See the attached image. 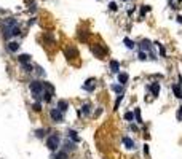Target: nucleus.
I'll use <instances>...</instances> for the list:
<instances>
[{
	"label": "nucleus",
	"instance_id": "13",
	"mask_svg": "<svg viewBox=\"0 0 182 159\" xmlns=\"http://www.w3.org/2000/svg\"><path fill=\"white\" fill-rule=\"evenodd\" d=\"M67 135H69V139H70V140H73L75 143L80 142V137L77 135V132H75V131H69V132H67Z\"/></svg>",
	"mask_w": 182,
	"mask_h": 159
},
{
	"label": "nucleus",
	"instance_id": "34",
	"mask_svg": "<svg viewBox=\"0 0 182 159\" xmlns=\"http://www.w3.org/2000/svg\"><path fill=\"white\" fill-rule=\"evenodd\" d=\"M144 153H146V154H149V145H144Z\"/></svg>",
	"mask_w": 182,
	"mask_h": 159
},
{
	"label": "nucleus",
	"instance_id": "30",
	"mask_svg": "<svg viewBox=\"0 0 182 159\" xmlns=\"http://www.w3.org/2000/svg\"><path fill=\"white\" fill-rule=\"evenodd\" d=\"M133 118H134L133 113H126V115H125V119H126V121H133Z\"/></svg>",
	"mask_w": 182,
	"mask_h": 159
},
{
	"label": "nucleus",
	"instance_id": "23",
	"mask_svg": "<svg viewBox=\"0 0 182 159\" xmlns=\"http://www.w3.org/2000/svg\"><path fill=\"white\" fill-rule=\"evenodd\" d=\"M21 65H23L24 72H32V70H34V67H32V65H30L29 62H24V64H21Z\"/></svg>",
	"mask_w": 182,
	"mask_h": 159
},
{
	"label": "nucleus",
	"instance_id": "2",
	"mask_svg": "<svg viewBox=\"0 0 182 159\" xmlns=\"http://www.w3.org/2000/svg\"><path fill=\"white\" fill-rule=\"evenodd\" d=\"M61 145V137L58 134H51L50 137H46V147H48V150L54 151L58 150Z\"/></svg>",
	"mask_w": 182,
	"mask_h": 159
},
{
	"label": "nucleus",
	"instance_id": "11",
	"mask_svg": "<svg viewBox=\"0 0 182 159\" xmlns=\"http://www.w3.org/2000/svg\"><path fill=\"white\" fill-rule=\"evenodd\" d=\"M51 159H67V151H66V150L59 151L58 154H53Z\"/></svg>",
	"mask_w": 182,
	"mask_h": 159
},
{
	"label": "nucleus",
	"instance_id": "26",
	"mask_svg": "<svg viewBox=\"0 0 182 159\" xmlns=\"http://www.w3.org/2000/svg\"><path fill=\"white\" fill-rule=\"evenodd\" d=\"M176 118H177L179 121H182V105H181V107H179L177 113H176Z\"/></svg>",
	"mask_w": 182,
	"mask_h": 159
},
{
	"label": "nucleus",
	"instance_id": "21",
	"mask_svg": "<svg viewBox=\"0 0 182 159\" xmlns=\"http://www.w3.org/2000/svg\"><path fill=\"white\" fill-rule=\"evenodd\" d=\"M123 43L130 48V49H133V48H134V41H133V40H130V38H123Z\"/></svg>",
	"mask_w": 182,
	"mask_h": 159
},
{
	"label": "nucleus",
	"instance_id": "5",
	"mask_svg": "<svg viewBox=\"0 0 182 159\" xmlns=\"http://www.w3.org/2000/svg\"><path fill=\"white\" fill-rule=\"evenodd\" d=\"M109 67H110V72L112 73H120V64L117 62V60H110V64H109Z\"/></svg>",
	"mask_w": 182,
	"mask_h": 159
},
{
	"label": "nucleus",
	"instance_id": "32",
	"mask_svg": "<svg viewBox=\"0 0 182 159\" xmlns=\"http://www.w3.org/2000/svg\"><path fill=\"white\" fill-rule=\"evenodd\" d=\"M101 113H102V108L99 107V108H97L96 111H94V116H99V115H101Z\"/></svg>",
	"mask_w": 182,
	"mask_h": 159
},
{
	"label": "nucleus",
	"instance_id": "10",
	"mask_svg": "<svg viewBox=\"0 0 182 159\" xmlns=\"http://www.w3.org/2000/svg\"><path fill=\"white\" fill-rule=\"evenodd\" d=\"M58 108L64 113V111H67V108H69V103L66 102V100H59V102H58Z\"/></svg>",
	"mask_w": 182,
	"mask_h": 159
},
{
	"label": "nucleus",
	"instance_id": "29",
	"mask_svg": "<svg viewBox=\"0 0 182 159\" xmlns=\"http://www.w3.org/2000/svg\"><path fill=\"white\" fill-rule=\"evenodd\" d=\"M158 45V46H160V54H161V57H165V56H166V51H165V48H163L161 46V45H160V43H157Z\"/></svg>",
	"mask_w": 182,
	"mask_h": 159
},
{
	"label": "nucleus",
	"instance_id": "1",
	"mask_svg": "<svg viewBox=\"0 0 182 159\" xmlns=\"http://www.w3.org/2000/svg\"><path fill=\"white\" fill-rule=\"evenodd\" d=\"M30 92H32V95L35 97V99H40L42 92L45 91V83H42V81H38V80H35V81H32L30 83Z\"/></svg>",
	"mask_w": 182,
	"mask_h": 159
},
{
	"label": "nucleus",
	"instance_id": "22",
	"mask_svg": "<svg viewBox=\"0 0 182 159\" xmlns=\"http://www.w3.org/2000/svg\"><path fill=\"white\" fill-rule=\"evenodd\" d=\"M121 100H123V94H118L117 100H115V108H113V110H118V108H120V103H121Z\"/></svg>",
	"mask_w": 182,
	"mask_h": 159
},
{
	"label": "nucleus",
	"instance_id": "36",
	"mask_svg": "<svg viewBox=\"0 0 182 159\" xmlns=\"http://www.w3.org/2000/svg\"><path fill=\"white\" fill-rule=\"evenodd\" d=\"M177 2H182V0H177Z\"/></svg>",
	"mask_w": 182,
	"mask_h": 159
},
{
	"label": "nucleus",
	"instance_id": "20",
	"mask_svg": "<svg viewBox=\"0 0 182 159\" xmlns=\"http://www.w3.org/2000/svg\"><path fill=\"white\" fill-rule=\"evenodd\" d=\"M134 118H136V121H138L139 124L144 123V121H142V118H141V110H139V108H136V110H134Z\"/></svg>",
	"mask_w": 182,
	"mask_h": 159
},
{
	"label": "nucleus",
	"instance_id": "12",
	"mask_svg": "<svg viewBox=\"0 0 182 159\" xmlns=\"http://www.w3.org/2000/svg\"><path fill=\"white\" fill-rule=\"evenodd\" d=\"M123 143L126 145V148H128V150H133V148H134V142L130 139V137H123Z\"/></svg>",
	"mask_w": 182,
	"mask_h": 159
},
{
	"label": "nucleus",
	"instance_id": "15",
	"mask_svg": "<svg viewBox=\"0 0 182 159\" xmlns=\"http://www.w3.org/2000/svg\"><path fill=\"white\" fill-rule=\"evenodd\" d=\"M150 46H152V43H150L149 40H142V41H141V49H142V51L150 49Z\"/></svg>",
	"mask_w": 182,
	"mask_h": 159
},
{
	"label": "nucleus",
	"instance_id": "9",
	"mask_svg": "<svg viewBox=\"0 0 182 159\" xmlns=\"http://www.w3.org/2000/svg\"><path fill=\"white\" fill-rule=\"evenodd\" d=\"M173 91H174V95L181 99L182 97V89H181V84H173Z\"/></svg>",
	"mask_w": 182,
	"mask_h": 159
},
{
	"label": "nucleus",
	"instance_id": "25",
	"mask_svg": "<svg viewBox=\"0 0 182 159\" xmlns=\"http://www.w3.org/2000/svg\"><path fill=\"white\" fill-rule=\"evenodd\" d=\"M35 135L38 137V139H42L45 135V129H38V131H35Z\"/></svg>",
	"mask_w": 182,
	"mask_h": 159
},
{
	"label": "nucleus",
	"instance_id": "28",
	"mask_svg": "<svg viewBox=\"0 0 182 159\" xmlns=\"http://www.w3.org/2000/svg\"><path fill=\"white\" fill-rule=\"evenodd\" d=\"M32 108H34L35 111H40V110H42V105H40L38 102H37V103H34V105H32Z\"/></svg>",
	"mask_w": 182,
	"mask_h": 159
},
{
	"label": "nucleus",
	"instance_id": "8",
	"mask_svg": "<svg viewBox=\"0 0 182 159\" xmlns=\"http://www.w3.org/2000/svg\"><path fill=\"white\" fill-rule=\"evenodd\" d=\"M110 89H112L113 92H117V94H123V92H125L123 84H112V86H110Z\"/></svg>",
	"mask_w": 182,
	"mask_h": 159
},
{
	"label": "nucleus",
	"instance_id": "3",
	"mask_svg": "<svg viewBox=\"0 0 182 159\" xmlns=\"http://www.w3.org/2000/svg\"><path fill=\"white\" fill-rule=\"evenodd\" d=\"M50 118H51L53 123H62L64 121V115L59 108H51L50 110Z\"/></svg>",
	"mask_w": 182,
	"mask_h": 159
},
{
	"label": "nucleus",
	"instance_id": "7",
	"mask_svg": "<svg viewBox=\"0 0 182 159\" xmlns=\"http://www.w3.org/2000/svg\"><path fill=\"white\" fill-rule=\"evenodd\" d=\"M7 48H8V51H11V53H16L18 49H19V43H18V41H8Z\"/></svg>",
	"mask_w": 182,
	"mask_h": 159
},
{
	"label": "nucleus",
	"instance_id": "24",
	"mask_svg": "<svg viewBox=\"0 0 182 159\" xmlns=\"http://www.w3.org/2000/svg\"><path fill=\"white\" fill-rule=\"evenodd\" d=\"M147 11H150V7H147V5H142V8H141V18H144Z\"/></svg>",
	"mask_w": 182,
	"mask_h": 159
},
{
	"label": "nucleus",
	"instance_id": "33",
	"mask_svg": "<svg viewBox=\"0 0 182 159\" xmlns=\"http://www.w3.org/2000/svg\"><path fill=\"white\" fill-rule=\"evenodd\" d=\"M29 10H30V11L34 13V11L37 10V5H35V3H30V8H29Z\"/></svg>",
	"mask_w": 182,
	"mask_h": 159
},
{
	"label": "nucleus",
	"instance_id": "4",
	"mask_svg": "<svg viewBox=\"0 0 182 159\" xmlns=\"http://www.w3.org/2000/svg\"><path fill=\"white\" fill-rule=\"evenodd\" d=\"M83 89H85V91H88V92H93L94 89H96V80L94 78H88L85 81V83H83Z\"/></svg>",
	"mask_w": 182,
	"mask_h": 159
},
{
	"label": "nucleus",
	"instance_id": "18",
	"mask_svg": "<svg viewBox=\"0 0 182 159\" xmlns=\"http://www.w3.org/2000/svg\"><path fill=\"white\" fill-rule=\"evenodd\" d=\"M89 111H91V105H89V103H83L81 113H83V115H89Z\"/></svg>",
	"mask_w": 182,
	"mask_h": 159
},
{
	"label": "nucleus",
	"instance_id": "31",
	"mask_svg": "<svg viewBox=\"0 0 182 159\" xmlns=\"http://www.w3.org/2000/svg\"><path fill=\"white\" fill-rule=\"evenodd\" d=\"M109 8L112 10V11H115V10H117V3H113V2H110V3H109Z\"/></svg>",
	"mask_w": 182,
	"mask_h": 159
},
{
	"label": "nucleus",
	"instance_id": "19",
	"mask_svg": "<svg viewBox=\"0 0 182 159\" xmlns=\"http://www.w3.org/2000/svg\"><path fill=\"white\" fill-rule=\"evenodd\" d=\"M64 147H66V148H64L66 151H70V150L73 151L75 148H77V147H75V142H72V143H70V142H66V145H64Z\"/></svg>",
	"mask_w": 182,
	"mask_h": 159
},
{
	"label": "nucleus",
	"instance_id": "6",
	"mask_svg": "<svg viewBox=\"0 0 182 159\" xmlns=\"http://www.w3.org/2000/svg\"><path fill=\"white\" fill-rule=\"evenodd\" d=\"M91 51H93L94 54L97 56V57H102V56L105 54V49H102L99 45H97V46H96V45H94V46H91Z\"/></svg>",
	"mask_w": 182,
	"mask_h": 159
},
{
	"label": "nucleus",
	"instance_id": "14",
	"mask_svg": "<svg viewBox=\"0 0 182 159\" xmlns=\"http://www.w3.org/2000/svg\"><path fill=\"white\" fill-rule=\"evenodd\" d=\"M128 73H118V81H120V84H125L126 81H128Z\"/></svg>",
	"mask_w": 182,
	"mask_h": 159
},
{
	"label": "nucleus",
	"instance_id": "16",
	"mask_svg": "<svg viewBox=\"0 0 182 159\" xmlns=\"http://www.w3.org/2000/svg\"><path fill=\"white\" fill-rule=\"evenodd\" d=\"M18 60H19L21 64L30 62V56H29V54H21V56H18Z\"/></svg>",
	"mask_w": 182,
	"mask_h": 159
},
{
	"label": "nucleus",
	"instance_id": "35",
	"mask_svg": "<svg viewBox=\"0 0 182 159\" xmlns=\"http://www.w3.org/2000/svg\"><path fill=\"white\" fill-rule=\"evenodd\" d=\"M177 22H181V24H182V16H181V14L177 16Z\"/></svg>",
	"mask_w": 182,
	"mask_h": 159
},
{
	"label": "nucleus",
	"instance_id": "17",
	"mask_svg": "<svg viewBox=\"0 0 182 159\" xmlns=\"http://www.w3.org/2000/svg\"><path fill=\"white\" fill-rule=\"evenodd\" d=\"M150 89H152V94L154 95H158V92H160V83H154L150 86Z\"/></svg>",
	"mask_w": 182,
	"mask_h": 159
},
{
	"label": "nucleus",
	"instance_id": "27",
	"mask_svg": "<svg viewBox=\"0 0 182 159\" xmlns=\"http://www.w3.org/2000/svg\"><path fill=\"white\" fill-rule=\"evenodd\" d=\"M139 59H141V60H146V59H147V54H146V51H142V49L139 51Z\"/></svg>",
	"mask_w": 182,
	"mask_h": 159
}]
</instances>
